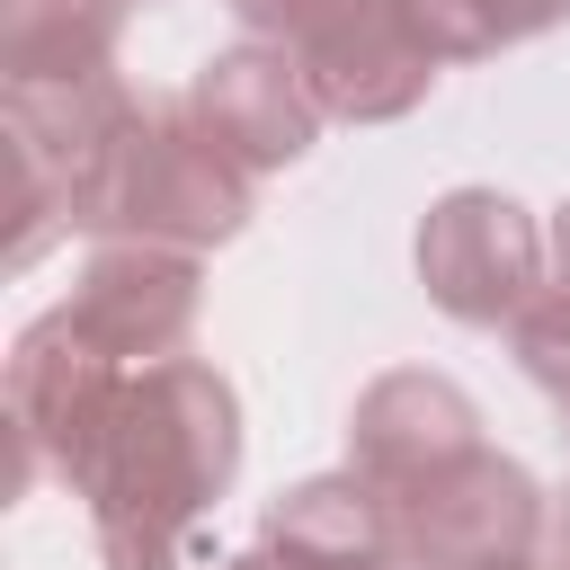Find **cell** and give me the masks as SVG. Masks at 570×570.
<instances>
[{
	"mask_svg": "<svg viewBox=\"0 0 570 570\" xmlns=\"http://www.w3.org/2000/svg\"><path fill=\"white\" fill-rule=\"evenodd\" d=\"M232 392L223 374L169 356L134 383H116L80 490L98 508V543L116 570H178L196 552V517L214 508V490L232 481Z\"/></svg>",
	"mask_w": 570,
	"mask_h": 570,
	"instance_id": "6da1fadb",
	"label": "cell"
},
{
	"mask_svg": "<svg viewBox=\"0 0 570 570\" xmlns=\"http://www.w3.org/2000/svg\"><path fill=\"white\" fill-rule=\"evenodd\" d=\"M187 116L223 142V160H232V169H276V160H294V151L312 142L321 98H312L303 62L240 45V53H223V62L196 80V107H187Z\"/></svg>",
	"mask_w": 570,
	"mask_h": 570,
	"instance_id": "52a82bcc",
	"label": "cell"
},
{
	"mask_svg": "<svg viewBox=\"0 0 570 570\" xmlns=\"http://www.w3.org/2000/svg\"><path fill=\"white\" fill-rule=\"evenodd\" d=\"M0 18H9V89L98 80L116 45V0H0Z\"/></svg>",
	"mask_w": 570,
	"mask_h": 570,
	"instance_id": "ba28073f",
	"label": "cell"
},
{
	"mask_svg": "<svg viewBox=\"0 0 570 570\" xmlns=\"http://www.w3.org/2000/svg\"><path fill=\"white\" fill-rule=\"evenodd\" d=\"M561 561H570V517H561Z\"/></svg>",
	"mask_w": 570,
	"mask_h": 570,
	"instance_id": "7c38bea8",
	"label": "cell"
},
{
	"mask_svg": "<svg viewBox=\"0 0 570 570\" xmlns=\"http://www.w3.org/2000/svg\"><path fill=\"white\" fill-rule=\"evenodd\" d=\"M534 258H543L534 223H525L508 196H481V187L445 196V205L428 214V232H419L428 294H436L445 312H463V321L517 312V303L534 294Z\"/></svg>",
	"mask_w": 570,
	"mask_h": 570,
	"instance_id": "277c9868",
	"label": "cell"
},
{
	"mask_svg": "<svg viewBox=\"0 0 570 570\" xmlns=\"http://www.w3.org/2000/svg\"><path fill=\"white\" fill-rule=\"evenodd\" d=\"M490 570H525V561H490Z\"/></svg>",
	"mask_w": 570,
	"mask_h": 570,
	"instance_id": "4fadbf2b",
	"label": "cell"
},
{
	"mask_svg": "<svg viewBox=\"0 0 570 570\" xmlns=\"http://www.w3.org/2000/svg\"><path fill=\"white\" fill-rule=\"evenodd\" d=\"M249 169L223 160V142L187 116H134V134L116 142L98 196H89V223H125L160 249H196V240H223L240 214H249Z\"/></svg>",
	"mask_w": 570,
	"mask_h": 570,
	"instance_id": "7a4b0ae2",
	"label": "cell"
},
{
	"mask_svg": "<svg viewBox=\"0 0 570 570\" xmlns=\"http://www.w3.org/2000/svg\"><path fill=\"white\" fill-rule=\"evenodd\" d=\"M196 321V258L187 249H160V240H125V249H98V267L80 276L71 294V330L98 347V356H160L187 338Z\"/></svg>",
	"mask_w": 570,
	"mask_h": 570,
	"instance_id": "8992f818",
	"label": "cell"
},
{
	"mask_svg": "<svg viewBox=\"0 0 570 570\" xmlns=\"http://www.w3.org/2000/svg\"><path fill=\"white\" fill-rule=\"evenodd\" d=\"M321 116H401L428 80H436V53L410 36V18L392 0H338L303 45H294Z\"/></svg>",
	"mask_w": 570,
	"mask_h": 570,
	"instance_id": "5b68a950",
	"label": "cell"
},
{
	"mask_svg": "<svg viewBox=\"0 0 570 570\" xmlns=\"http://www.w3.org/2000/svg\"><path fill=\"white\" fill-rule=\"evenodd\" d=\"M392 517H401V543L419 570H490L534 543V481L499 454H463L436 481L401 490Z\"/></svg>",
	"mask_w": 570,
	"mask_h": 570,
	"instance_id": "3957f363",
	"label": "cell"
},
{
	"mask_svg": "<svg viewBox=\"0 0 570 570\" xmlns=\"http://www.w3.org/2000/svg\"><path fill=\"white\" fill-rule=\"evenodd\" d=\"M392 9H401L410 36L445 62V53H490V45H508V36L552 27L570 0H392Z\"/></svg>",
	"mask_w": 570,
	"mask_h": 570,
	"instance_id": "9c48e42d",
	"label": "cell"
},
{
	"mask_svg": "<svg viewBox=\"0 0 570 570\" xmlns=\"http://www.w3.org/2000/svg\"><path fill=\"white\" fill-rule=\"evenodd\" d=\"M223 570H303V561H276V552H258V561H223Z\"/></svg>",
	"mask_w": 570,
	"mask_h": 570,
	"instance_id": "30bf717a",
	"label": "cell"
},
{
	"mask_svg": "<svg viewBox=\"0 0 570 570\" xmlns=\"http://www.w3.org/2000/svg\"><path fill=\"white\" fill-rule=\"evenodd\" d=\"M365 570H419V561H410V552H392V561H365Z\"/></svg>",
	"mask_w": 570,
	"mask_h": 570,
	"instance_id": "8fae6325",
	"label": "cell"
}]
</instances>
